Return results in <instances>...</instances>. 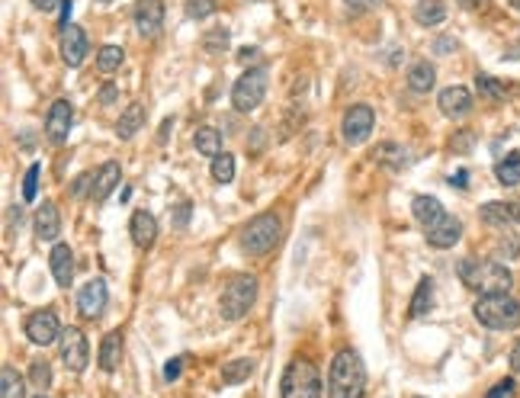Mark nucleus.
<instances>
[{
    "label": "nucleus",
    "instance_id": "obj_32",
    "mask_svg": "<svg viewBox=\"0 0 520 398\" xmlns=\"http://www.w3.org/2000/svg\"><path fill=\"white\" fill-rule=\"evenodd\" d=\"M122 62H126V52H122L120 46H103L100 52H96V68H100L103 74L120 71Z\"/></svg>",
    "mask_w": 520,
    "mask_h": 398
},
{
    "label": "nucleus",
    "instance_id": "obj_25",
    "mask_svg": "<svg viewBox=\"0 0 520 398\" xmlns=\"http://www.w3.org/2000/svg\"><path fill=\"white\" fill-rule=\"evenodd\" d=\"M447 20L443 0H417L415 4V23L417 26H437Z\"/></svg>",
    "mask_w": 520,
    "mask_h": 398
},
{
    "label": "nucleus",
    "instance_id": "obj_14",
    "mask_svg": "<svg viewBox=\"0 0 520 398\" xmlns=\"http://www.w3.org/2000/svg\"><path fill=\"white\" fill-rule=\"evenodd\" d=\"M425 238L431 247H437V251H447V247H453L459 238H463V222H459L457 215H443L441 222H433L431 228H425Z\"/></svg>",
    "mask_w": 520,
    "mask_h": 398
},
{
    "label": "nucleus",
    "instance_id": "obj_9",
    "mask_svg": "<svg viewBox=\"0 0 520 398\" xmlns=\"http://www.w3.org/2000/svg\"><path fill=\"white\" fill-rule=\"evenodd\" d=\"M376 126V112L369 104H357L344 112V122H341V136H344L347 145H363L369 138Z\"/></svg>",
    "mask_w": 520,
    "mask_h": 398
},
{
    "label": "nucleus",
    "instance_id": "obj_55",
    "mask_svg": "<svg viewBox=\"0 0 520 398\" xmlns=\"http://www.w3.org/2000/svg\"><path fill=\"white\" fill-rule=\"evenodd\" d=\"M511 7H514V10H520V0H511Z\"/></svg>",
    "mask_w": 520,
    "mask_h": 398
},
{
    "label": "nucleus",
    "instance_id": "obj_29",
    "mask_svg": "<svg viewBox=\"0 0 520 398\" xmlns=\"http://www.w3.org/2000/svg\"><path fill=\"white\" fill-rule=\"evenodd\" d=\"M251 373H254V360H248V357L228 360V363L222 367V383L225 386H241Z\"/></svg>",
    "mask_w": 520,
    "mask_h": 398
},
{
    "label": "nucleus",
    "instance_id": "obj_4",
    "mask_svg": "<svg viewBox=\"0 0 520 398\" xmlns=\"http://www.w3.org/2000/svg\"><path fill=\"white\" fill-rule=\"evenodd\" d=\"M280 238H283L280 215L260 212L244 225V231H241V247H244L251 257H267L273 247L280 245Z\"/></svg>",
    "mask_w": 520,
    "mask_h": 398
},
{
    "label": "nucleus",
    "instance_id": "obj_24",
    "mask_svg": "<svg viewBox=\"0 0 520 398\" xmlns=\"http://www.w3.org/2000/svg\"><path fill=\"white\" fill-rule=\"evenodd\" d=\"M144 126V106L142 104H128L126 110H122L120 122H116V136L122 138V142H128V138H136V132Z\"/></svg>",
    "mask_w": 520,
    "mask_h": 398
},
{
    "label": "nucleus",
    "instance_id": "obj_27",
    "mask_svg": "<svg viewBox=\"0 0 520 398\" xmlns=\"http://www.w3.org/2000/svg\"><path fill=\"white\" fill-rule=\"evenodd\" d=\"M193 145H196V152L206 154V158H216V154H222V136H219V129H212V126L196 129Z\"/></svg>",
    "mask_w": 520,
    "mask_h": 398
},
{
    "label": "nucleus",
    "instance_id": "obj_44",
    "mask_svg": "<svg viewBox=\"0 0 520 398\" xmlns=\"http://www.w3.org/2000/svg\"><path fill=\"white\" fill-rule=\"evenodd\" d=\"M257 55H260V48H254V46H251V48H241L238 62H241V64H248V62H254Z\"/></svg>",
    "mask_w": 520,
    "mask_h": 398
},
{
    "label": "nucleus",
    "instance_id": "obj_20",
    "mask_svg": "<svg viewBox=\"0 0 520 398\" xmlns=\"http://www.w3.org/2000/svg\"><path fill=\"white\" fill-rule=\"evenodd\" d=\"M48 263H52V277H55L58 286H71L74 279V251L68 245H55L52 254H48Z\"/></svg>",
    "mask_w": 520,
    "mask_h": 398
},
{
    "label": "nucleus",
    "instance_id": "obj_49",
    "mask_svg": "<svg viewBox=\"0 0 520 398\" xmlns=\"http://www.w3.org/2000/svg\"><path fill=\"white\" fill-rule=\"evenodd\" d=\"M32 7H39V10H55L58 7V0H32Z\"/></svg>",
    "mask_w": 520,
    "mask_h": 398
},
{
    "label": "nucleus",
    "instance_id": "obj_46",
    "mask_svg": "<svg viewBox=\"0 0 520 398\" xmlns=\"http://www.w3.org/2000/svg\"><path fill=\"white\" fill-rule=\"evenodd\" d=\"M116 94H120V90L112 87V84H110V87H103V90H100V104H112V100H116Z\"/></svg>",
    "mask_w": 520,
    "mask_h": 398
},
{
    "label": "nucleus",
    "instance_id": "obj_30",
    "mask_svg": "<svg viewBox=\"0 0 520 398\" xmlns=\"http://www.w3.org/2000/svg\"><path fill=\"white\" fill-rule=\"evenodd\" d=\"M482 222L491 225V228H508V225L514 222L511 206H508V203H485V206H482Z\"/></svg>",
    "mask_w": 520,
    "mask_h": 398
},
{
    "label": "nucleus",
    "instance_id": "obj_45",
    "mask_svg": "<svg viewBox=\"0 0 520 398\" xmlns=\"http://www.w3.org/2000/svg\"><path fill=\"white\" fill-rule=\"evenodd\" d=\"M511 373L520 376V341L514 344V351H511Z\"/></svg>",
    "mask_w": 520,
    "mask_h": 398
},
{
    "label": "nucleus",
    "instance_id": "obj_51",
    "mask_svg": "<svg viewBox=\"0 0 520 398\" xmlns=\"http://www.w3.org/2000/svg\"><path fill=\"white\" fill-rule=\"evenodd\" d=\"M87 180H90L87 174H84V177H78V184H74V196H80V193H84V187H87Z\"/></svg>",
    "mask_w": 520,
    "mask_h": 398
},
{
    "label": "nucleus",
    "instance_id": "obj_11",
    "mask_svg": "<svg viewBox=\"0 0 520 398\" xmlns=\"http://www.w3.org/2000/svg\"><path fill=\"white\" fill-rule=\"evenodd\" d=\"M71 120H74V110L68 100H55V104L48 106V116H45V138L52 145H62L68 142L71 136Z\"/></svg>",
    "mask_w": 520,
    "mask_h": 398
},
{
    "label": "nucleus",
    "instance_id": "obj_48",
    "mask_svg": "<svg viewBox=\"0 0 520 398\" xmlns=\"http://www.w3.org/2000/svg\"><path fill=\"white\" fill-rule=\"evenodd\" d=\"M186 215H190V203H180V212H177V225H180V228L186 225Z\"/></svg>",
    "mask_w": 520,
    "mask_h": 398
},
{
    "label": "nucleus",
    "instance_id": "obj_41",
    "mask_svg": "<svg viewBox=\"0 0 520 398\" xmlns=\"http://www.w3.org/2000/svg\"><path fill=\"white\" fill-rule=\"evenodd\" d=\"M344 4L353 10V13H367V10H379V7H383V0H344Z\"/></svg>",
    "mask_w": 520,
    "mask_h": 398
},
{
    "label": "nucleus",
    "instance_id": "obj_18",
    "mask_svg": "<svg viewBox=\"0 0 520 398\" xmlns=\"http://www.w3.org/2000/svg\"><path fill=\"white\" fill-rule=\"evenodd\" d=\"M128 235H132V245H136L138 251H148V247L154 245V238H158V219H154L152 212L138 209V212H132Z\"/></svg>",
    "mask_w": 520,
    "mask_h": 398
},
{
    "label": "nucleus",
    "instance_id": "obj_53",
    "mask_svg": "<svg viewBox=\"0 0 520 398\" xmlns=\"http://www.w3.org/2000/svg\"><path fill=\"white\" fill-rule=\"evenodd\" d=\"M459 7H463V10H475V7H482V0H459Z\"/></svg>",
    "mask_w": 520,
    "mask_h": 398
},
{
    "label": "nucleus",
    "instance_id": "obj_40",
    "mask_svg": "<svg viewBox=\"0 0 520 398\" xmlns=\"http://www.w3.org/2000/svg\"><path fill=\"white\" fill-rule=\"evenodd\" d=\"M514 389H517V383H514V379H501L498 386H491L485 398H514Z\"/></svg>",
    "mask_w": 520,
    "mask_h": 398
},
{
    "label": "nucleus",
    "instance_id": "obj_15",
    "mask_svg": "<svg viewBox=\"0 0 520 398\" xmlns=\"http://www.w3.org/2000/svg\"><path fill=\"white\" fill-rule=\"evenodd\" d=\"M437 104H441V112L447 120H466L473 112V94L466 87H459V84H453V87L441 90Z\"/></svg>",
    "mask_w": 520,
    "mask_h": 398
},
{
    "label": "nucleus",
    "instance_id": "obj_17",
    "mask_svg": "<svg viewBox=\"0 0 520 398\" xmlns=\"http://www.w3.org/2000/svg\"><path fill=\"white\" fill-rule=\"evenodd\" d=\"M120 177H122V170H120V164L116 161H106L103 168L96 170L94 174V180H90V203H106L110 199V193L120 187Z\"/></svg>",
    "mask_w": 520,
    "mask_h": 398
},
{
    "label": "nucleus",
    "instance_id": "obj_7",
    "mask_svg": "<svg viewBox=\"0 0 520 398\" xmlns=\"http://www.w3.org/2000/svg\"><path fill=\"white\" fill-rule=\"evenodd\" d=\"M267 68L264 64H257V68H248V71L241 74L238 80H235V87H232V104L238 112H251L257 110V106L264 104V96H267Z\"/></svg>",
    "mask_w": 520,
    "mask_h": 398
},
{
    "label": "nucleus",
    "instance_id": "obj_6",
    "mask_svg": "<svg viewBox=\"0 0 520 398\" xmlns=\"http://www.w3.org/2000/svg\"><path fill=\"white\" fill-rule=\"evenodd\" d=\"M257 303V279L254 277H235L228 286H225L222 299H219V315L225 321H241L254 309Z\"/></svg>",
    "mask_w": 520,
    "mask_h": 398
},
{
    "label": "nucleus",
    "instance_id": "obj_42",
    "mask_svg": "<svg viewBox=\"0 0 520 398\" xmlns=\"http://www.w3.org/2000/svg\"><path fill=\"white\" fill-rule=\"evenodd\" d=\"M180 367H184V357H174L168 363V367H164V379H168V383H174L177 376H180Z\"/></svg>",
    "mask_w": 520,
    "mask_h": 398
},
{
    "label": "nucleus",
    "instance_id": "obj_50",
    "mask_svg": "<svg viewBox=\"0 0 520 398\" xmlns=\"http://www.w3.org/2000/svg\"><path fill=\"white\" fill-rule=\"evenodd\" d=\"M466 177H469V174H466V170H459L457 177H450V184H457L459 190H466Z\"/></svg>",
    "mask_w": 520,
    "mask_h": 398
},
{
    "label": "nucleus",
    "instance_id": "obj_3",
    "mask_svg": "<svg viewBox=\"0 0 520 398\" xmlns=\"http://www.w3.org/2000/svg\"><path fill=\"white\" fill-rule=\"evenodd\" d=\"M473 315L479 325L491 328V331H514L520 325V303L511 293L479 295V303L473 305Z\"/></svg>",
    "mask_w": 520,
    "mask_h": 398
},
{
    "label": "nucleus",
    "instance_id": "obj_12",
    "mask_svg": "<svg viewBox=\"0 0 520 398\" xmlns=\"http://www.w3.org/2000/svg\"><path fill=\"white\" fill-rule=\"evenodd\" d=\"M106 299H110V289H106L103 279H90L87 286L78 293V311H80V319H100L106 309Z\"/></svg>",
    "mask_w": 520,
    "mask_h": 398
},
{
    "label": "nucleus",
    "instance_id": "obj_47",
    "mask_svg": "<svg viewBox=\"0 0 520 398\" xmlns=\"http://www.w3.org/2000/svg\"><path fill=\"white\" fill-rule=\"evenodd\" d=\"M68 16H71V0H62V29H68Z\"/></svg>",
    "mask_w": 520,
    "mask_h": 398
},
{
    "label": "nucleus",
    "instance_id": "obj_1",
    "mask_svg": "<svg viewBox=\"0 0 520 398\" xmlns=\"http://www.w3.org/2000/svg\"><path fill=\"white\" fill-rule=\"evenodd\" d=\"M367 395V367L357 351H341L328 369V398H363Z\"/></svg>",
    "mask_w": 520,
    "mask_h": 398
},
{
    "label": "nucleus",
    "instance_id": "obj_19",
    "mask_svg": "<svg viewBox=\"0 0 520 398\" xmlns=\"http://www.w3.org/2000/svg\"><path fill=\"white\" fill-rule=\"evenodd\" d=\"M62 235V215L52 199H45L39 209H36V238L39 241H55Z\"/></svg>",
    "mask_w": 520,
    "mask_h": 398
},
{
    "label": "nucleus",
    "instance_id": "obj_34",
    "mask_svg": "<svg viewBox=\"0 0 520 398\" xmlns=\"http://www.w3.org/2000/svg\"><path fill=\"white\" fill-rule=\"evenodd\" d=\"M373 158L379 161V164H389V168H405L409 164V158H405V148H399V145H392V142H383L373 152Z\"/></svg>",
    "mask_w": 520,
    "mask_h": 398
},
{
    "label": "nucleus",
    "instance_id": "obj_36",
    "mask_svg": "<svg viewBox=\"0 0 520 398\" xmlns=\"http://www.w3.org/2000/svg\"><path fill=\"white\" fill-rule=\"evenodd\" d=\"M219 10V0H186V20H206V16H212Z\"/></svg>",
    "mask_w": 520,
    "mask_h": 398
},
{
    "label": "nucleus",
    "instance_id": "obj_5",
    "mask_svg": "<svg viewBox=\"0 0 520 398\" xmlns=\"http://www.w3.org/2000/svg\"><path fill=\"white\" fill-rule=\"evenodd\" d=\"M280 398H321V376L312 360H293L280 379Z\"/></svg>",
    "mask_w": 520,
    "mask_h": 398
},
{
    "label": "nucleus",
    "instance_id": "obj_35",
    "mask_svg": "<svg viewBox=\"0 0 520 398\" xmlns=\"http://www.w3.org/2000/svg\"><path fill=\"white\" fill-rule=\"evenodd\" d=\"M475 90H479L485 100H495V104L508 96V87L498 78H491V74H479V78H475Z\"/></svg>",
    "mask_w": 520,
    "mask_h": 398
},
{
    "label": "nucleus",
    "instance_id": "obj_28",
    "mask_svg": "<svg viewBox=\"0 0 520 398\" xmlns=\"http://www.w3.org/2000/svg\"><path fill=\"white\" fill-rule=\"evenodd\" d=\"M495 177L501 187H517L520 184V152H511L495 164Z\"/></svg>",
    "mask_w": 520,
    "mask_h": 398
},
{
    "label": "nucleus",
    "instance_id": "obj_37",
    "mask_svg": "<svg viewBox=\"0 0 520 398\" xmlns=\"http://www.w3.org/2000/svg\"><path fill=\"white\" fill-rule=\"evenodd\" d=\"M29 383L36 386V389H48V386H52V367H48L45 360H32Z\"/></svg>",
    "mask_w": 520,
    "mask_h": 398
},
{
    "label": "nucleus",
    "instance_id": "obj_52",
    "mask_svg": "<svg viewBox=\"0 0 520 398\" xmlns=\"http://www.w3.org/2000/svg\"><path fill=\"white\" fill-rule=\"evenodd\" d=\"M170 129H174V120H164V126H161V142H164V138H168V132H170Z\"/></svg>",
    "mask_w": 520,
    "mask_h": 398
},
{
    "label": "nucleus",
    "instance_id": "obj_54",
    "mask_svg": "<svg viewBox=\"0 0 520 398\" xmlns=\"http://www.w3.org/2000/svg\"><path fill=\"white\" fill-rule=\"evenodd\" d=\"M508 206H511V215H514V222H520V199H517V203H508Z\"/></svg>",
    "mask_w": 520,
    "mask_h": 398
},
{
    "label": "nucleus",
    "instance_id": "obj_56",
    "mask_svg": "<svg viewBox=\"0 0 520 398\" xmlns=\"http://www.w3.org/2000/svg\"><path fill=\"white\" fill-rule=\"evenodd\" d=\"M100 4H110V0H100Z\"/></svg>",
    "mask_w": 520,
    "mask_h": 398
},
{
    "label": "nucleus",
    "instance_id": "obj_13",
    "mask_svg": "<svg viewBox=\"0 0 520 398\" xmlns=\"http://www.w3.org/2000/svg\"><path fill=\"white\" fill-rule=\"evenodd\" d=\"M164 26V0H136V29L144 39H154Z\"/></svg>",
    "mask_w": 520,
    "mask_h": 398
},
{
    "label": "nucleus",
    "instance_id": "obj_10",
    "mask_svg": "<svg viewBox=\"0 0 520 398\" xmlns=\"http://www.w3.org/2000/svg\"><path fill=\"white\" fill-rule=\"evenodd\" d=\"M23 331L36 347H48V344H55L62 337V321H58V315L52 309H42L32 311L29 319H26Z\"/></svg>",
    "mask_w": 520,
    "mask_h": 398
},
{
    "label": "nucleus",
    "instance_id": "obj_39",
    "mask_svg": "<svg viewBox=\"0 0 520 398\" xmlns=\"http://www.w3.org/2000/svg\"><path fill=\"white\" fill-rule=\"evenodd\" d=\"M39 177H42V164H32V168L26 170V180H23V199H26V203H32V199H36V190H39Z\"/></svg>",
    "mask_w": 520,
    "mask_h": 398
},
{
    "label": "nucleus",
    "instance_id": "obj_22",
    "mask_svg": "<svg viewBox=\"0 0 520 398\" xmlns=\"http://www.w3.org/2000/svg\"><path fill=\"white\" fill-rule=\"evenodd\" d=\"M411 212H415V219L425 225V228H431L433 222H441L443 215H447V209L441 206V199L437 196H415Z\"/></svg>",
    "mask_w": 520,
    "mask_h": 398
},
{
    "label": "nucleus",
    "instance_id": "obj_57",
    "mask_svg": "<svg viewBox=\"0 0 520 398\" xmlns=\"http://www.w3.org/2000/svg\"><path fill=\"white\" fill-rule=\"evenodd\" d=\"M36 398H45V395H36Z\"/></svg>",
    "mask_w": 520,
    "mask_h": 398
},
{
    "label": "nucleus",
    "instance_id": "obj_31",
    "mask_svg": "<svg viewBox=\"0 0 520 398\" xmlns=\"http://www.w3.org/2000/svg\"><path fill=\"white\" fill-rule=\"evenodd\" d=\"M0 398H26V383L16 367H4L0 373Z\"/></svg>",
    "mask_w": 520,
    "mask_h": 398
},
{
    "label": "nucleus",
    "instance_id": "obj_43",
    "mask_svg": "<svg viewBox=\"0 0 520 398\" xmlns=\"http://www.w3.org/2000/svg\"><path fill=\"white\" fill-rule=\"evenodd\" d=\"M453 48H457V39H450V36H443V39L433 42V52H437V55H450Z\"/></svg>",
    "mask_w": 520,
    "mask_h": 398
},
{
    "label": "nucleus",
    "instance_id": "obj_16",
    "mask_svg": "<svg viewBox=\"0 0 520 398\" xmlns=\"http://www.w3.org/2000/svg\"><path fill=\"white\" fill-rule=\"evenodd\" d=\"M87 32L80 29V26H68L62 29V58L68 68H80L84 58H87Z\"/></svg>",
    "mask_w": 520,
    "mask_h": 398
},
{
    "label": "nucleus",
    "instance_id": "obj_26",
    "mask_svg": "<svg viewBox=\"0 0 520 398\" xmlns=\"http://www.w3.org/2000/svg\"><path fill=\"white\" fill-rule=\"evenodd\" d=\"M431 303H433V279L425 277L421 283H417L415 295H411V309L409 315L411 319H425L427 311H431Z\"/></svg>",
    "mask_w": 520,
    "mask_h": 398
},
{
    "label": "nucleus",
    "instance_id": "obj_21",
    "mask_svg": "<svg viewBox=\"0 0 520 398\" xmlns=\"http://www.w3.org/2000/svg\"><path fill=\"white\" fill-rule=\"evenodd\" d=\"M96 363L103 373H112V369H120L122 363V335L120 331H110V335L100 341V353H96Z\"/></svg>",
    "mask_w": 520,
    "mask_h": 398
},
{
    "label": "nucleus",
    "instance_id": "obj_2",
    "mask_svg": "<svg viewBox=\"0 0 520 398\" xmlns=\"http://www.w3.org/2000/svg\"><path fill=\"white\" fill-rule=\"evenodd\" d=\"M457 273H459V279H463L466 286L475 289L479 295L508 293V289H511V283H514L511 270H508L505 263L479 261V257H466V261H459Z\"/></svg>",
    "mask_w": 520,
    "mask_h": 398
},
{
    "label": "nucleus",
    "instance_id": "obj_38",
    "mask_svg": "<svg viewBox=\"0 0 520 398\" xmlns=\"http://www.w3.org/2000/svg\"><path fill=\"white\" fill-rule=\"evenodd\" d=\"M225 46H228V29H212L202 36V52H209V55L225 52Z\"/></svg>",
    "mask_w": 520,
    "mask_h": 398
},
{
    "label": "nucleus",
    "instance_id": "obj_33",
    "mask_svg": "<svg viewBox=\"0 0 520 398\" xmlns=\"http://www.w3.org/2000/svg\"><path fill=\"white\" fill-rule=\"evenodd\" d=\"M209 174H212V180H216V184H232V180H235V158L228 152L216 154V158H212V168H209Z\"/></svg>",
    "mask_w": 520,
    "mask_h": 398
},
{
    "label": "nucleus",
    "instance_id": "obj_8",
    "mask_svg": "<svg viewBox=\"0 0 520 398\" xmlns=\"http://www.w3.org/2000/svg\"><path fill=\"white\" fill-rule=\"evenodd\" d=\"M58 353H62V363L71 373H84L90 363V344L84 337L80 328H62V337H58Z\"/></svg>",
    "mask_w": 520,
    "mask_h": 398
},
{
    "label": "nucleus",
    "instance_id": "obj_23",
    "mask_svg": "<svg viewBox=\"0 0 520 398\" xmlns=\"http://www.w3.org/2000/svg\"><path fill=\"white\" fill-rule=\"evenodd\" d=\"M409 87L415 90V94H427V90H433V80H437V71H433V64L427 62V58H421V62H415L409 68Z\"/></svg>",
    "mask_w": 520,
    "mask_h": 398
}]
</instances>
